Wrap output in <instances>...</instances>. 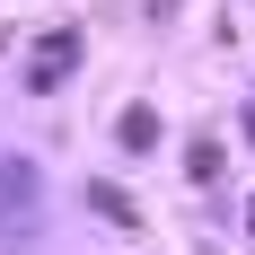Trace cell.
I'll use <instances>...</instances> for the list:
<instances>
[{"mask_svg": "<svg viewBox=\"0 0 255 255\" xmlns=\"http://www.w3.org/2000/svg\"><path fill=\"white\" fill-rule=\"evenodd\" d=\"M35 238H44V185L26 158H0V247L35 255Z\"/></svg>", "mask_w": 255, "mask_h": 255, "instance_id": "1", "label": "cell"}, {"mask_svg": "<svg viewBox=\"0 0 255 255\" xmlns=\"http://www.w3.org/2000/svg\"><path fill=\"white\" fill-rule=\"evenodd\" d=\"M71 71H79V26H44V35H35V53H26V88H35V97H53Z\"/></svg>", "mask_w": 255, "mask_h": 255, "instance_id": "2", "label": "cell"}, {"mask_svg": "<svg viewBox=\"0 0 255 255\" xmlns=\"http://www.w3.org/2000/svg\"><path fill=\"white\" fill-rule=\"evenodd\" d=\"M115 141H124V150H150V141H158V115H150V106L115 115Z\"/></svg>", "mask_w": 255, "mask_h": 255, "instance_id": "3", "label": "cell"}, {"mask_svg": "<svg viewBox=\"0 0 255 255\" xmlns=\"http://www.w3.org/2000/svg\"><path fill=\"white\" fill-rule=\"evenodd\" d=\"M185 176H194V185H220V141H211V132H194V150H185Z\"/></svg>", "mask_w": 255, "mask_h": 255, "instance_id": "4", "label": "cell"}, {"mask_svg": "<svg viewBox=\"0 0 255 255\" xmlns=\"http://www.w3.org/2000/svg\"><path fill=\"white\" fill-rule=\"evenodd\" d=\"M88 203H97L106 220H132V194H124V185H88Z\"/></svg>", "mask_w": 255, "mask_h": 255, "instance_id": "5", "label": "cell"}, {"mask_svg": "<svg viewBox=\"0 0 255 255\" xmlns=\"http://www.w3.org/2000/svg\"><path fill=\"white\" fill-rule=\"evenodd\" d=\"M247 141H255V97H247Z\"/></svg>", "mask_w": 255, "mask_h": 255, "instance_id": "6", "label": "cell"}, {"mask_svg": "<svg viewBox=\"0 0 255 255\" xmlns=\"http://www.w3.org/2000/svg\"><path fill=\"white\" fill-rule=\"evenodd\" d=\"M247 229H255V203H247Z\"/></svg>", "mask_w": 255, "mask_h": 255, "instance_id": "7", "label": "cell"}]
</instances>
